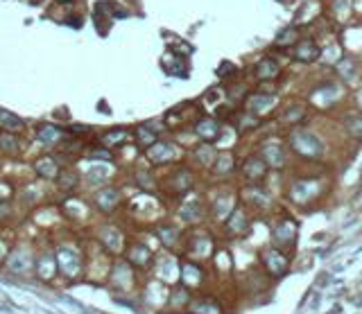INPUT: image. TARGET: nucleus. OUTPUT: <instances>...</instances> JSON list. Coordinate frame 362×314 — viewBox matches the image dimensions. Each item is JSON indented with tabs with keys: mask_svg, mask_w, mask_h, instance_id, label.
<instances>
[{
	"mask_svg": "<svg viewBox=\"0 0 362 314\" xmlns=\"http://www.w3.org/2000/svg\"><path fill=\"white\" fill-rule=\"evenodd\" d=\"M357 102H360V106H362V93H360V98H357Z\"/></svg>",
	"mask_w": 362,
	"mask_h": 314,
	"instance_id": "a211bd4d",
	"label": "nucleus"
},
{
	"mask_svg": "<svg viewBox=\"0 0 362 314\" xmlns=\"http://www.w3.org/2000/svg\"><path fill=\"white\" fill-rule=\"evenodd\" d=\"M217 132H220V127H217L215 120H202L197 124V134L202 138H206V140H213L217 136Z\"/></svg>",
	"mask_w": 362,
	"mask_h": 314,
	"instance_id": "0eeeda50",
	"label": "nucleus"
},
{
	"mask_svg": "<svg viewBox=\"0 0 362 314\" xmlns=\"http://www.w3.org/2000/svg\"><path fill=\"white\" fill-rule=\"evenodd\" d=\"M256 75L260 77V80H272V77L278 75V64L274 59H263L256 66Z\"/></svg>",
	"mask_w": 362,
	"mask_h": 314,
	"instance_id": "20e7f679",
	"label": "nucleus"
},
{
	"mask_svg": "<svg viewBox=\"0 0 362 314\" xmlns=\"http://www.w3.org/2000/svg\"><path fill=\"white\" fill-rule=\"evenodd\" d=\"M159 235L163 238L165 244H174V240H177V230L174 228H159Z\"/></svg>",
	"mask_w": 362,
	"mask_h": 314,
	"instance_id": "2eb2a0df",
	"label": "nucleus"
},
{
	"mask_svg": "<svg viewBox=\"0 0 362 314\" xmlns=\"http://www.w3.org/2000/svg\"><path fill=\"white\" fill-rule=\"evenodd\" d=\"M290 145L296 154L306 156V158H319L321 152H324L321 140L315 134H308V132H294L290 136Z\"/></svg>",
	"mask_w": 362,
	"mask_h": 314,
	"instance_id": "f257e3e1",
	"label": "nucleus"
},
{
	"mask_svg": "<svg viewBox=\"0 0 362 314\" xmlns=\"http://www.w3.org/2000/svg\"><path fill=\"white\" fill-rule=\"evenodd\" d=\"M272 102L274 100L269 98V95H254V98L247 102V106H249L254 113H260V111H265V108L272 106Z\"/></svg>",
	"mask_w": 362,
	"mask_h": 314,
	"instance_id": "1a4fd4ad",
	"label": "nucleus"
},
{
	"mask_svg": "<svg viewBox=\"0 0 362 314\" xmlns=\"http://www.w3.org/2000/svg\"><path fill=\"white\" fill-rule=\"evenodd\" d=\"M294 56H296V61L310 64V61H317V59H319V48H317L315 41H301V43H296Z\"/></svg>",
	"mask_w": 362,
	"mask_h": 314,
	"instance_id": "f03ea898",
	"label": "nucleus"
},
{
	"mask_svg": "<svg viewBox=\"0 0 362 314\" xmlns=\"http://www.w3.org/2000/svg\"><path fill=\"white\" fill-rule=\"evenodd\" d=\"M274 235H276V240H278V242H287V244H290L292 240H294V235H296V226H294V222H283V224L278 226L276 230H274Z\"/></svg>",
	"mask_w": 362,
	"mask_h": 314,
	"instance_id": "39448f33",
	"label": "nucleus"
},
{
	"mask_svg": "<svg viewBox=\"0 0 362 314\" xmlns=\"http://www.w3.org/2000/svg\"><path fill=\"white\" fill-rule=\"evenodd\" d=\"M348 134H353L355 138H362V116H351L346 120Z\"/></svg>",
	"mask_w": 362,
	"mask_h": 314,
	"instance_id": "9d476101",
	"label": "nucleus"
},
{
	"mask_svg": "<svg viewBox=\"0 0 362 314\" xmlns=\"http://www.w3.org/2000/svg\"><path fill=\"white\" fill-rule=\"evenodd\" d=\"M245 172L249 178H263L265 176V163L260 158H249L245 165Z\"/></svg>",
	"mask_w": 362,
	"mask_h": 314,
	"instance_id": "6e6552de",
	"label": "nucleus"
},
{
	"mask_svg": "<svg viewBox=\"0 0 362 314\" xmlns=\"http://www.w3.org/2000/svg\"><path fill=\"white\" fill-rule=\"evenodd\" d=\"M278 2H287V0H278Z\"/></svg>",
	"mask_w": 362,
	"mask_h": 314,
	"instance_id": "6ab92c4d",
	"label": "nucleus"
},
{
	"mask_svg": "<svg viewBox=\"0 0 362 314\" xmlns=\"http://www.w3.org/2000/svg\"><path fill=\"white\" fill-rule=\"evenodd\" d=\"M7 212H10V208H7V204H0V220H3V217H5Z\"/></svg>",
	"mask_w": 362,
	"mask_h": 314,
	"instance_id": "f3484780",
	"label": "nucleus"
},
{
	"mask_svg": "<svg viewBox=\"0 0 362 314\" xmlns=\"http://www.w3.org/2000/svg\"><path fill=\"white\" fill-rule=\"evenodd\" d=\"M0 145L5 147V150H16V140H14V138H10V136L0 138Z\"/></svg>",
	"mask_w": 362,
	"mask_h": 314,
	"instance_id": "dca6fc26",
	"label": "nucleus"
},
{
	"mask_svg": "<svg viewBox=\"0 0 362 314\" xmlns=\"http://www.w3.org/2000/svg\"><path fill=\"white\" fill-rule=\"evenodd\" d=\"M353 70H355V66H353L351 59H342V64L337 66V72L344 77V80H351L353 77Z\"/></svg>",
	"mask_w": 362,
	"mask_h": 314,
	"instance_id": "f8f14e48",
	"label": "nucleus"
},
{
	"mask_svg": "<svg viewBox=\"0 0 362 314\" xmlns=\"http://www.w3.org/2000/svg\"><path fill=\"white\" fill-rule=\"evenodd\" d=\"M303 106H292V108H287V113H285V122H301L303 120Z\"/></svg>",
	"mask_w": 362,
	"mask_h": 314,
	"instance_id": "ddd939ff",
	"label": "nucleus"
},
{
	"mask_svg": "<svg viewBox=\"0 0 362 314\" xmlns=\"http://www.w3.org/2000/svg\"><path fill=\"white\" fill-rule=\"evenodd\" d=\"M231 165H233V160H231V156H220V163L215 165V172H220V174H224V172H229L231 170Z\"/></svg>",
	"mask_w": 362,
	"mask_h": 314,
	"instance_id": "4468645a",
	"label": "nucleus"
},
{
	"mask_svg": "<svg viewBox=\"0 0 362 314\" xmlns=\"http://www.w3.org/2000/svg\"><path fill=\"white\" fill-rule=\"evenodd\" d=\"M294 41H296V28L283 30V32L276 36V43H278V46H290V43H294Z\"/></svg>",
	"mask_w": 362,
	"mask_h": 314,
	"instance_id": "9b49d317",
	"label": "nucleus"
},
{
	"mask_svg": "<svg viewBox=\"0 0 362 314\" xmlns=\"http://www.w3.org/2000/svg\"><path fill=\"white\" fill-rule=\"evenodd\" d=\"M263 156H265V160H267L272 168H281V165H283V152H281V147L267 145V147L263 150Z\"/></svg>",
	"mask_w": 362,
	"mask_h": 314,
	"instance_id": "423d86ee",
	"label": "nucleus"
},
{
	"mask_svg": "<svg viewBox=\"0 0 362 314\" xmlns=\"http://www.w3.org/2000/svg\"><path fill=\"white\" fill-rule=\"evenodd\" d=\"M265 262H267L269 272H272L274 276H281V274H285V269H287V260L283 258L278 251H267V254H265Z\"/></svg>",
	"mask_w": 362,
	"mask_h": 314,
	"instance_id": "7ed1b4c3",
	"label": "nucleus"
}]
</instances>
